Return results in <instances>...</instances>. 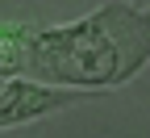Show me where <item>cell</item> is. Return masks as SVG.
Masks as SVG:
<instances>
[{"label": "cell", "mask_w": 150, "mask_h": 138, "mask_svg": "<svg viewBox=\"0 0 150 138\" xmlns=\"http://www.w3.org/2000/svg\"><path fill=\"white\" fill-rule=\"evenodd\" d=\"M33 38H38V25L29 21H0V75L29 71Z\"/></svg>", "instance_id": "3"}, {"label": "cell", "mask_w": 150, "mask_h": 138, "mask_svg": "<svg viewBox=\"0 0 150 138\" xmlns=\"http://www.w3.org/2000/svg\"><path fill=\"white\" fill-rule=\"evenodd\" d=\"M67 105H79V92H63L38 80H21V75H0V130L25 126L33 117L59 113Z\"/></svg>", "instance_id": "2"}, {"label": "cell", "mask_w": 150, "mask_h": 138, "mask_svg": "<svg viewBox=\"0 0 150 138\" xmlns=\"http://www.w3.org/2000/svg\"><path fill=\"white\" fill-rule=\"evenodd\" d=\"M150 63V13L125 0L100 4L71 25L38 29L29 75L67 88H117Z\"/></svg>", "instance_id": "1"}]
</instances>
